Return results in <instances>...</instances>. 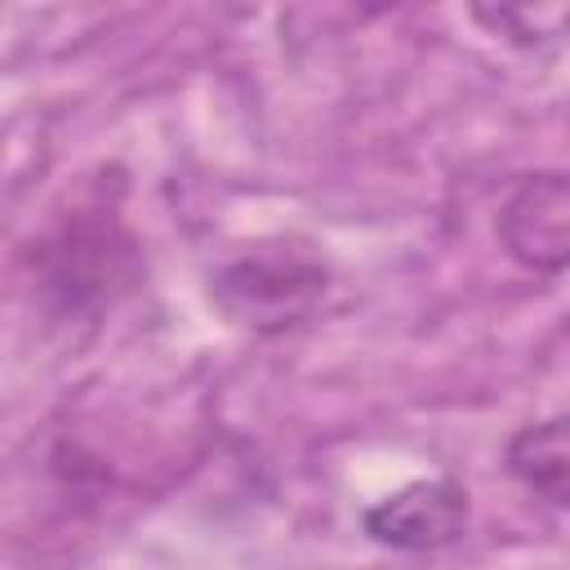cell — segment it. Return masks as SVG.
<instances>
[{
  "mask_svg": "<svg viewBox=\"0 0 570 570\" xmlns=\"http://www.w3.org/2000/svg\"><path fill=\"white\" fill-rule=\"evenodd\" d=\"M499 240L503 249L543 276L566 272L570 263V183L561 169L530 174L499 209Z\"/></svg>",
  "mask_w": 570,
  "mask_h": 570,
  "instance_id": "obj_4",
  "label": "cell"
},
{
  "mask_svg": "<svg viewBox=\"0 0 570 570\" xmlns=\"http://www.w3.org/2000/svg\"><path fill=\"white\" fill-rule=\"evenodd\" d=\"M36 285L62 312L107 307L138 276V245L111 205H76L31 249Z\"/></svg>",
  "mask_w": 570,
  "mask_h": 570,
  "instance_id": "obj_1",
  "label": "cell"
},
{
  "mask_svg": "<svg viewBox=\"0 0 570 570\" xmlns=\"http://www.w3.org/2000/svg\"><path fill=\"white\" fill-rule=\"evenodd\" d=\"M468 490L454 476H423L401 485L396 494L365 508V534L396 552H428L445 548L468 525Z\"/></svg>",
  "mask_w": 570,
  "mask_h": 570,
  "instance_id": "obj_3",
  "label": "cell"
},
{
  "mask_svg": "<svg viewBox=\"0 0 570 570\" xmlns=\"http://www.w3.org/2000/svg\"><path fill=\"white\" fill-rule=\"evenodd\" d=\"M325 263L294 240H263L209 276L214 307L254 334H281L298 325L325 294Z\"/></svg>",
  "mask_w": 570,
  "mask_h": 570,
  "instance_id": "obj_2",
  "label": "cell"
},
{
  "mask_svg": "<svg viewBox=\"0 0 570 570\" xmlns=\"http://www.w3.org/2000/svg\"><path fill=\"white\" fill-rule=\"evenodd\" d=\"M508 472L539 499H548L552 508L570 503V432H566V414H552L543 423L521 428L508 450H503Z\"/></svg>",
  "mask_w": 570,
  "mask_h": 570,
  "instance_id": "obj_5",
  "label": "cell"
}]
</instances>
